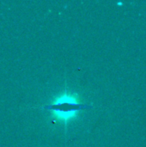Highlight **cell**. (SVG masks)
<instances>
[{"label": "cell", "instance_id": "6da1fadb", "mask_svg": "<svg viewBox=\"0 0 146 147\" xmlns=\"http://www.w3.org/2000/svg\"><path fill=\"white\" fill-rule=\"evenodd\" d=\"M83 108V105L80 103L77 96L67 91L59 95L46 107L52 112L54 118L65 123L74 119Z\"/></svg>", "mask_w": 146, "mask_h": 147}]
</instances>
